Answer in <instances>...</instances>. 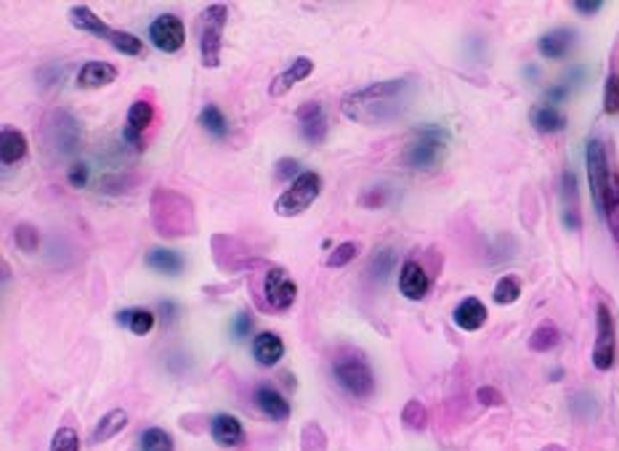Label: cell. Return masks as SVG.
<instances>
[{
	"instance_id": "cell-1",
	"label": "cell",
	"mask_w": 619,
	"mask_h": 451,
	"mask_svg": "<svg viewBox=\"0 0 619 451\" xmlns=\"http://www.w3.org/2000/svg\"><path fill=\"white\" fill-rule=\"evenodd\" d=\"M415 77H391L381 82H370L359 90H351L340 109L351 123L370 125V128H383L396 123L407 109L415 96Z\"/></svg>"
},
{
	"instance_id": "cell-2",
	"label": "cell",
	"mask_w": 619,
	"mask_h": 451,
	"mask_svg": "<svg viewBox=\"0 0 619 451\" xmlns=\"http://www.w3.org/2000/svg\"><path fill=\"white\" fill-rule=\"evenodd\" d=\"M450 151V133L442 125H423L412 133L407 149H404V165L409 170H436Z\"/></svg>"
},
{
	"instance_id": "cell-3",
	"label": "cell",
	"mask_w": 619,
	"mask_h": 451,
	"mask_svg": "<svg viewBox=\"0 0 619 451\" xmlns=\"http://www.w3.org/2000/svg\"><path fill=\"white\" fill-rule=\"evenodd\" d=\"M70 21H73V27H78L82 32H90V35L107 40L115 51H120V54H125V56H142V54H144V43H142L136 35L109 27V24L101 21L88 5H73V8H70Z\"/></svg>"
},
{
	"instance_id": "cell-4",
	"label": "cell",
	"mask_w": 619,
	"mask_h": 451,
	"mask_svg": "<svg viewBox=\"0 0 619 451\" xmlns=\"http://www.w3.org/2000/svg\"><path fill=\"white\" fill-rule=\"evenodd\" d=\"M229 21V8L224 3H213L200 16V56L208 70L221 67V48H224V30Z\"/></svg>"
},
{
	"instance_id": "cell-5",
	"label": "cell",
	"mask_w": 619,
	"mask_h": 451,
	"mask_svg": "<svg viewBox=\"0 0 619 451\" xmlns=\"http://www.w3.org/2000/svg\"><path fill=\"white\" fill-rule=\"evenodd\" d=\"M324 189V181L316 170H304L293 183L290 189H285L279 194V200L274 202V213L279 218H296V216H304L309 210L311 205L319 200Z\"/></svg>"
},
{
	"instance_id": "cell-6",
	"label": "cell",
	"mask_w": 619,
	"mask_h": 451,
	"mask_svg": "<svg viewBox=\"0 0 619 451\" xmlns=\"http://www.w3.org/2000/svg\"><path fill=\"white\" fill-rule=\"evenodd\" d=\"M332 377L335 382L354 398H370L375 393V372L373 367L357 356V353H343L332 362Z\"/></svg>"
},
{
	"instance_id": "cell-7",
	"label": "cell",
	"mask_w": 619,
	"mask_h": 451,
	"mask_svg": "<svg viewBox=\"0 0 619 451\" xmlns=\"http://www.w3.org/2000/svg\"><path fill=\"white\" fill-rule=\"evenodd\" d=\"M173 202V191L159 189L152 200V218H155L157 231L162 236H184V234H194V213L192 205L186 200H181L178 208H170Z\"/></svg>"
},
{
	"instance_id": "cell-8",
	"label": "cell",
	"mask_w": 619,
	"mask_h": 451,
	"mask_svg": "<svg viewBox=\"0 0 619 451\" xmlns=\"http://www.w3.org/2000/svg\"><path fill=\"white\" fill-rule=\"evenodd\" d=\"M43 136H46V147L54 151L56 157H70L75 154L80 147V123L75 120L73 112L67 109H54L43 125Z\"/></svg>"
},
{
	"instance_id": "cell-9",
	"label": "cell",
	"mask_w": 619,
	"mask_h": 451,
	"mask_svg": "<svg viewBox=\"0 0 619 451\" xmlns=\"http://www.w3.org/2000/svg\"><path fill=\"white\" fill-rule=\"evenodd\" d=\"M617 364V324L606 302L596 308V345H593V367L598 372H609Z\"/></svg>"
},
{
	"instance_id": "cell-10",
	"label": "cell",
	"mask_w": 619,
	"mask_h": 451,
	"mask_svg": "<svg viewBox=\"0 0 619 451\" xmlns=\"http://www.w3.org/2000/svg\"><path fill=\"white\" fill-rule=\"evenodd\" d=\"M585 165H588L590 194H593L596 210L601 213V205H604V191H606V183H609V175H612V167H615V165H609V151H606V144H604L601 139H590V141H588V149H585Z\"/></svg>"
},
{
	"instance_id": "cell-11",
	"label": "cell",
	"mask_w": 619,
	"mask_h": 451,
	"mask_svg": "<svg viewBox=\"0 0 619 451\" xmlns=\"http://www.w3.org/2000/svg\"><path fill=\"white\" fill-rule=\"evenodd\" d=\"M263 295H266V305L271 311H288V308H293V302L298 298V285L293 282V277L285 268L271 266L263 277Z\"/></svg>"
},
{
	"instance_id": "cell-12",
	"label": "cell",
	"mask_w": 619,
	"mask_h": 451,
	"mask_svg": "<svg viewBox=\"0 0 619 451\" xmlns=\"http://www.w3.org/2000/svg\"><path fill=\"white\" fill-rule=\"evenodd\" d=\"M150 40L155 46L157 51L162 54H176L181 51L184 40H186V30H184V21L176 16V13H162L157 16L155 21L150 24Z\"/></svg>"
},
{
	"instance_id": "cell-13",
	"label": "cell",
	"mask_w": 619,
	"mask_h": 451,
	"mask_svg": "<svg viewBox=\"0 0 619 451\" xmlns=\"http://www.w3.org/2000/svg\"><path fill=\"white\" fill-rule=\"evenodd\" d=\"M155 123V106L147 98H136L128 109L125 128H123V141L136 151L144 149V133Z\"/></svg>"
},
{
	"instance_id": "cell-14",
	"label": "cell",
	"mask_w": 619,
	"mask_h": 451,
	"mask_svg": "<svg viewBox=\"0 0 619 451\" xmlns=\"http://www.w3.org/2000/svg\"><path fill=\"white\" fill-rule=\"evenodd\" d=\"M296 117H298V125H301V136L309 144H314V147L324 144L330 125H327V112H324V106L319 101H306L304 106H298Z\"/></svg>"
},
{
	"instance_id": "cell-15",
	"label": "cell",
	"mask_w": 619,
	"mask_h": 451,
	"mask_svg": "<svg viewBox=\"0 0 619 451\" xmlns=\"http://www.w3.org/2000/svg\"><path fill=\"white\" fill-rule=\"evenodd\" d=\"M431 290V277L417 260H404L399 268V293L407 301H423Z\"/></svg>"
},
{
	"instance_id": "cell-16",
	"label": "cell",
	"mask_w": 619,
	"mask_h": 451,
	"mask_svg": "<svg viewBox=\"0 0 619 451\" xmlns=\"http://www.w3.org/2000/svg\"><path fill=\"white\" fill-rule=\"evenodd\" d=\"M561 202H563V210H561L563 226L569 231H580L582 213H580V186H577L574 170H563V175H561Z\"/></svg>"
},
{
	"instance_id": "cell-17",
	"label": "cell",
	"mask_w": 619,
	"mask_h": 451,
	"mask_svg": "<svg viewBox=\"0 0 619 451\" xmlns=\"http://www.w3.org/2000/svg\"><path fill=\"white\" fill-rule=\"evenodd\" d=\"M253 401L255 406L271 420V422H288L293 409H290V401L271 385H258L255 393H253Z\"/></svg>"
},
{
	"instance_id": "cell-18",
	"label": "cell",
	"mask_w": 619,
	"mask_h": 451,
	"mask_svg": "<svg viewBox=\"0 0 619 451\" xmlns=\"http://www.w3.org/2000/svg\"><path fill=\"white\" fill-rule=\"evenodd\" d=\"M574 40H577V32L569 30V27H555L550 32H545L540 40H537V51H540L542 59H550V62H561L569 56V51L574 48Z\"/></svg>"
},
{
	"instance_id": "cell-19",
	"label": "cell",
	"mask_w": 619,
	"mask_h": 451,
	"mask_svg": "<svg viewBox=\"0 0 619 451\" xmlns=\"http://www.w3.org/2000/svg\"><path fill=\"white\" fill-rule=\"evenodd\" d=\"M311 72H314V62H311L309 56H298V59H293V64H290L288 70H282L279 75L271 80V85H269V96H274V98L285 96L293 85L304 82Z\"/></svg>"
},
{
	"instance_id": "cell-20",
	"label": "cell",
	"mask_w": 619,
	"mask_h": 451,
	"mask_svg": "<svg viewBox=\"0 0 619 451\" xmlns=\"http://www.w3.org/2000/svg\"><path fill=\"white\" fill-rule=\"evenodd\" d=\"M211 436L221 449H234L245 441V428L234 414H216L211 422Z\"/></svg>"
},
{
	"instance_id": "cell-21",
	"label": "cell",
	"mask_w": 619,
	"mask_h": 451,
	"mask_svg": "<svg viewBox=\"0 0 619 451\" xmlns=\"http://www.w3.org/2000/svg\"><path fill=\"white\" fill-rule=\"evenodd\" d=\"M117 80V67L107 62H85L78 72V85L82 90H99Z\"/></svg>"
},
{
	"instance_id": "cell-22",
	"label": "cell",
	"mask_w": 619,
	"mask_h": 451,
	"mask_svg": "<svg viewBox=\"0 0 619 451\" xmlns=\"http://www.w3.org/2000/svg\"><path fill=\"white\" fill-rule=\"evenodd\" d=\"M253 356L261 367H274L285 356V343L277 332H261L253 340Z\"/></svg>"
},
{
	"instance_id": "cell-23",
	"label": "cell",
	"mask_w": 619,
	"mask_h": 451,
	"mask_svg": "<svg viewBox=\"0 0 619 451\" xmlns=\"http://www.w3.org/2000/svg\"><path fill=\"white\" fill-rule=\"evenodd\" d=\"M529 123L537 133H545V136H553V133H561L566 128V115L558 109V106H550V104H535L532 112H529Z\"/></svg>"
},
{
	"instance_id": "cell-24",
	"label": "cell",
	"mask_w": 619,
	"mask_h": 451,
	"mask_svg": "<svg viewBox=\"0 0 619 451\" xmlns=\"http://www.w3.org/2000/svg\"><path fill=\"white\" fill-rule=\"evenodd\" d=\"M30 151V144H27V136L19 131V128H8L3 125L0 131V162L8 167V165H16L27 157Z\"/></svg>"
},
{
	"instance_id": "cell-25",
	"label": "cell",
	"mask_w": 619,
	"mask_h": 451,
	"mask_svg": "<svg viewBox=\"0 0 619 451\" xmlns=\"http://www.w3.org/2000/svg\"><path fill=\"white\" fill-rule=\"evenodd\" d=\"M452 321L463 332H476V329H481L486 324V305L478 301V298H465L452 311Z\"/></svg>"
},
{
	"instance_id": "cell-26",
	"label": "cell",
	"mask_w": 619,
	"mask_h": 451,
	"mask_svg": "<svg viewBox=\"0 0 619 451\" xmlns=\"http://www.w3.org/2000/svg\"><path fill=\"white\" fill-rule=\"evenodd\" d=\"M601 216L609 226L615 242H619V170L612 167V175H609V183H606V191H604V205H601Z\"/></svg>"
},
{
	"instance_id": "cell-27",
	"label": "cell",
	"mask_w": 619,
	"mask_h": 451,
	"mask_svg": "<svg viewBox=\"0 0 619 451\" xmlns=\"http://www.w3.org/2000/svg\"><path fill=\"white\" fill-rule=\"evenodd\" d=\"M125 428H128V412L112 409V412H107V414L99 420V425L93 428L90 444H107V441L117 438Z\"/></svg>"
},
{
	"instance_id": "cell-28",
	"label": "cell",
	"mask_w": 619,
	"mask_h": 451,
	"mask_svg": "<svg viewBox=\"0 0 619 451\" xmlns=\"http://www.w3.org/2000/svg\"><path fill=\"white\" fill-rule=\"evenodd\" d=\"M117 324L120 327H128L133 335H150L155 329V313L147 311V308H125L117 313Z\"/></svg>"
},
{
	"instance_id": "cell-29",
	"label": "cell",
	"mask_w": 619,
	"mask_h": 451,
	"mask_svg": "<svg viewBox=\"0 0 619 451\" xmlns=\"http://www.w3.org/2000/svg\"><path fill=\"white\" fill-rule=\"evenodd\" d=\"M147 266H150L152 271L165 274V277H176V274L184 271V258H181L176 250H162V247H157V250H152V252L147 255Z\"/></svg>"
},
{
	"instance_id": "cell-30",
	"label": "cell",
	"mask_w": 619,
	"mask_h": 451,
	"mask_svg": "<svg viewBox=\"0 0 619 451\" xmlns=\"http://www.w3.org/2000/svg\"><path fill=\"white\" fill-rule=\"evenodd\" d=\"M200 125H202L213 139H227V136H229V120H227V115H224L216 104L202 106V112H200Z\"/></svg>"
},
{
	"instance_id": "cell-31",
	"label": "cell",
	"mask_w": 619,
	"mask_h": 451,
	"mask_svg": "<svg viewBox=\"0 0 619 451\" xmlns=\"http://www.w3.org/2000/svg\"><path fill=\"white\" fill-rule=\"evenodd\" d=\"M558 343H561V332H558V327H555L553 321H542L540 327L532 332V337H529V348H532L535 353H547V351H553Z\"/></svg>"
},
{
	"instance_id": "cell-32",
	"label": "cell",
	"mask_w": 619,
	"mask_h": 451,
	"mask_svg": "<svg viewBox=\"0 0 619 451\" xmlns=\"http://www.w3.org/2000/svg\"><path fill=\"white\" fill-rule=\"evenodd\" d=\"M139 449L142 451H176L173 436L162 428H147L139 436Z\"/></svg>"
},
{
	"instance_id": "cell-33",
	"label": "cell",
	"mask_w": 619,
	"mask_h": 451,
	"mask_svg": "<svg viewBox=\"0 0 619 451\" xmlns=\"http://www.w3.org/2000/svg\"><path fill=\"white\" fill-rule=\"evenodd\" d=\"M492 298H494V302L497 305H513V302L521 298V282L516 279V277H503L497 285H494V293H492Z\"/></svg>"
},
{
	"instance_id": "cell-34",
	"label": "cell",
	"mask_w": 619,
	"mask_h": 451,
	"mask_svg": "<svg viewBox=\"0 0 619 451\" xmlns=\"http://www.w3.org/2000/svg\"><path fill=\"white\" fill-rule=\"evenodd\" d=\"M401 422H404L409 430H426V425H428V412H426V406H423L417 398H409V401L404 404V409H401Z\"/></svg>"
},
{
	"instance_id": "cell-35",
	"label": "cell",
	"mask_w": 619,
	"mask_h": 451,
	"mask_svg": "<svg viewBox=\"0 0 619 451\" xmlns=\"http://www.w3.org/2000/svg\"><path fill=\"white\" fill-rule=\"evenodd\" d=\"M13 242H16V247H19L21 252H35L38 244H40V234H38L35 226L19 224L13 228Z\"/></svg>"
},
{
	"instance_id": "cell-36",
	"label": "cell",
	"mask_w": 619,
	"mask_h": 451,
	"mask_svg": "<svg viewBox=\"0 0 619 451\" xmlns=\"http://www.w3.org/2000/svg\"><path fill=\"white\" fill-rule=\"evenodd\" d=\"M357 255H359V244H357V242H343V244H338V247L327 255V266H330V268H343V266H348Z\"/></svg>"
},
{
	"instance_id": "cell-37",
	"label": "cell",
	"mask_w": 619,
	"mask_h": 451,
	"mask_svg": "<svg viewBox=\"0 0 619 451\" xmlns=\"http://www.w3.org/2000/svg\"><path fill=\"white\" fill-rule=\"evenodd\" d=\"M393 266H396V252L393 250H381L370 263V274H373V279L386 282L388 274L393 271Z\"/></svg>"
},
{
	"instance_id": "cell-38",
	"label": "cell",
	"mask_w": 619,
	"mask_h": 451,
	"mask_svg": "<svg viewBox=\"0 0 619 451\" xmlns=\"http://www.w3.org/2000/svg\"><path fill=\"white\" fill-rule=\"evenodd\" d=\"M48 451H80V438L75 428H59L51 438Z\"/></svg>"
},
{
	"instance_id": "cell-39",
	"label": "cell",
	"mask_w": 619,
	"mask_h": 451,
	"mask_svg": "<svg viewBox=\"0 0 619 451\" xmlns=\"http://www.w3.org/2000/svg\"><path fill=\"white\" fill-rule=\"evenodd\" d=\"M604 112L606 115H617L619 112V75L612 72L606 77V85H604Z\"/></svg>"
},
{
	"instance_id": "cell-40",
	"label": "cell",
	"mask_w": 619,
	"mask_h": 451,
	"mask_svg": "<svg viewBox=\"0 0 619 451\" xmlns=\"http://www.w3.org/2000/svg\"><path fill=\"white\" fill-rule=\"evenodd\" d=\"M301 173H304V170H301V162L293 159V157L279 159V162H277V170H274V175H277L279 181H290V183H293Z\"/></svg>"
},
{
	"instance_id": "cell-41",
	"label": "cell",
	"mask_w": 619,
	"mask_h": 451,
	"mask_svg": "<svg viewBox=\"0 0 619 451\" xmlns=\"http://www.w3.org/2000/svg\"><path fill=\"white\" fill-rule=\"evenodd\" d=\"M569 93H572V88H569L566 82H553V85L545 90V96H542V104L558 106V104H563V101L569 98Z\"/></svg>"
},
{
	"instance_id": "cell-42",
	"label": "cell",
	"mask_w": 619,
	"mask_h": 451,
	"mask_svg": "<svg viewBox=\"0 0 619 451\" xmlns=\"http://www.w3.org/2000/svg\"><path fill=\"white\" fill-rule=\"evenodd\" d=\"M67 181H70L73 189H85L88 181H90V167H88L85 162H75V165L67 170Z\"/></svg>"
},
{
	"instance_id": "cell-43",
	"label": "cell",
	"mask_w": 619,
	"mask_h": 451,
	"mask_svg": "<svg viewBox=\"0 0 619 451\" xmlns=\"http://www.w3.org/2000/svg\"><path fill=\"white\" fill-rule=\"evenodd\" d=\"M476 398H478V404H484V406H503V404H505L503 393H500L497 387H492V385L478 387V390H476Z\"/></svg>"
},
{
	"instance_id": "cell-44",
	"label": "cell",
	"mask_w": 619,
	"mask_h": 451,
	"mask_svg": "<svg viewBox=\"0 0 619 451\" xmlns=\"http://www.w3.org/2000/svg\"><path fill=\"white\" fill-rule=\"evenodd\" d=\"M253 332V319H250V313H236L234 316V324H232V335L234 340H242V337H247Z\"/></svg>"
},
{
	"instance_id": "cell-45",
	"label": "cell",
	"mask_w": 619,
	"mask_h": 451,
	"mask_svg": "<svg viewBox=\"0 0 619 451\" xmlns=\"http://www.w3.org/2000/svg\"><path fill=\"white\" fill-rule=\"evenodd\" d=\"M601 8H604V3H601V0H590V3L577 0V3H574V11H577L580 16H596Z\"/></svg>"
},
{
	"instance_id": "cell-46",
	"label": "cell",
	"mask_w": 619,
	"mask_h": 451,
	"mask_svg": "<svg viewBox=\"0 0 619 451\" xmlns=\"http://www.w3.org/2000/svg\"><path fill=\"white\" fill-rule=\"evenodd\" d=\"M540 451H563V449H561V447H553V444H550V447H545V449H540Z\"/></svg>"
}]
</instances>
